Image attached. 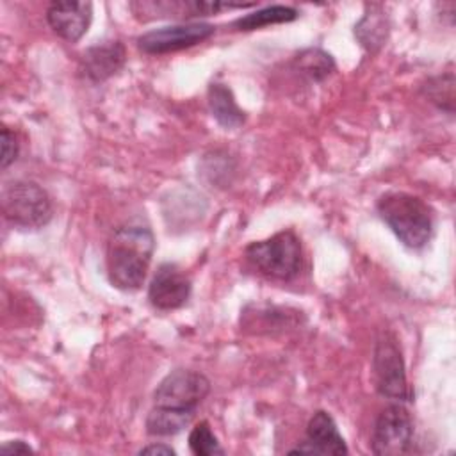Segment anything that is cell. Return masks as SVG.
I'll use <instances>...</instances> for the list:
<instances>
[{
	"instance_id": "obj_1",
	"label": "cell",
	"mask_w": 456,
	"mask_h": 456,
	"mask_svg": "<svg viewBox=\"0 0 456 456\" xmlns=\"http://www.w3.org/2000/svg\"><path fill=\"white\" fill-rule=\"evenodd\" d=\"M155 249L153 232L144 224H125L107 242V276L119 290H137L148 273Z\"/></svg>"
},
{
	"instance_id": "obj_2",
	"label": "cell",
	"mask_w": 456,
	"mask_h": 456,
	"mask_svg": "<svg viewBox=\"0 0 456 456\" xmlns=\"http://www.w3.org/2000/svg\"><path fill=\"white\" fill-rule=\"evenodd\" d=\"M378 214L394 235L410 249L424 248L433 235L431 208L408 192H385L376 203Z\"/></svg>"
},
{
	"instance_id": "obj_3",
	"label": "cell",
	"mask_w": 456,
	"mask_h": 456,
	"mask_svg": "<svg viewBox=\"0 0 456 456\" xmlns=\"http://www.w3.org/2000/svg\"><path fill=\"white\" fill-rule=\"evenodd\" d=\"M4 217L16 228L39 230L52 221L53 207L48 192L32 180L7 182L2 189Z\"/></svg>"
},
{
	"instance_id": "obj_4",
	"label": "cell",
	"mask_w": 456,
	"mask_h": 456,
	"mask_svg": "<svg viewBox=\"0 0 456 456\" xmlns=\"http://www.w3.org/2000/svg\"><path fill=\"white\" fill-rule=\"evenodd\" d=\"M248 262L273 280H292L301 267V242L292 230H281L246 246Z\"/></svg>"
},
{
	"instance_id": "obj_5",
	"label": "cell",
	"mask_w": 456,
	"mask_h": 456,
	"mask_svg": "<svg viewBox=\"0 0 456 456\" xmlns=\"http://www.w3.org/2000/svg\"><path fill=\"white\" fill-rule=\"evenodd\" d=\"M372 374L374 387L379 395L397 403L410 401L411 392L406 381L404 360L397 346V338L390 331H383L376 340L372 356Z\"/></svg>"
},
{
	"instance_id": "obj_6",
	"label": "cell",
	"mask_w": 456,
	"mask_h": 456,
	"mask_svg": "<svg viewBox=\"0 0 456 456\" xmlns=\"http://www.w3.org/2000/svg\"><path fill=\"white\" fill-rule=\"evenodd\" d=\"M210 392V381L198 370L175 369L162 378L153 392V406L196 411Z\"/></svg>"
},
{
	"instance_id": "obj_7",
	"label": "cell",
	"mask_w": 456,
	"mask_h": 456,
	"mask_svg": "<svg viewBox=\"0 0 456 456\" xmlns=\"http://www.w3.org/2000/svg\"><path fill=\"white\" fill-rule=\"evenodd\" d=\"M411 440L413 420L410 411L401 403L388 404L385 410H381L372 428V452L379 456L404 454L408 452Z\"/></svg>"
},
{
	"instance_id": "obj_8",
	"label": "cell",
	"mask_w": 456,
	"mask_h": 456,
	"mask_svg": "<svg viewBox=\"0 0 456 456\" xmlns=\"http://www.w3.org/2000/svg\"><path fill=\"white\" fill-rule=\"evenodd\" d=\"M214 32H216V27L205 21L166 25L139 36L137 46L144 53L162 55V53L178 52V50L200 45L205 39H208Z\"/></svg>"
},
{
	"instance_id": "obj_9",
	"label": "cell",
	"mask_w": 456,
	"mask_h": 456,
	"mask_svg": "<svg viewBox=\"0 0 456 456\" xmlns=\"http://www.w3.org/2000/svg\"><path fill=\"white\" fill-rule=\"evenodd\" d=\"M191 290V278L176 264L164 262L157 267L150 281L148 299L157 310H176L187 303Z\"/></svg>"
},
{
	"instance_id": "obj_10",
	"label": "cell",
	"mask_w": 456,
	"mask_h": 456,
	"mask_svg": "<svg viewBox=\"0 0 456 456\" xmlns=\"http://www.w3.org/2000/svg\"><path fill=\"white\" fill-rule=\"evenodd\" d=\"M347 454L349 449L340 435L335 419L324 411H315L306 426V440L290 449L289 454Z\"/></svg>"
},
{
	"instance_id": "obj_11",
	"label": "cell",
	"mask_w": 456,
	"mask_h": 456,
	"mask_svg": "<svg viewBox=\"0 0 456 456\" xmlns=\"http://www.w3.org/2000/svg\"><path fill=\"white\" fill-rule=\"evenodd\" d=\"M93 20V4L77 0L52 2L46 9V21L50 28L62 39L75 43L89 28Z\"/></svg>"
},
{
	"instance_id": "obj_12",
	"label": "cell",
	"mask_w": 456,
	"mask_h": 456,
	"mask_svg": "<svg viewBox=\"0 0 456 456\" xmlns=\"http://www.w3.org/2000/svg\"><path fill=\"white\" fill-rule=\"evenodd\" d=\"M126 61L125 45L118 39L89 46L80 59V71L91 82H103L116 75Z\"/></svg>"
},
{
	"instance_id": "obj_13",
	"label": "cell",
	"mask_w": 456,
	"mask_h": 456,
	"mask_svg": "<svg viewBox=\"0 0 456 456\" xmlns=\"http://www.w3.org/2000/svg\"><path fill=\"white\" fill-rule=\"evenodd\" d=\"M208 109L212 118L223 126V128H239L244 125L246 121V114L244 110L237 105L235 96L232 93V89L224 84H210L208 93Z\"/></svg>"
},
{
	"instance_id": "obj_14",
	"label": "cell",
	"mask_w": 456,
	"mask_h": 456,
	"mask_svg": "<svg viewBox=\"0 0 456 456\" xmlns=\"http://www.w3.org/2000/svg\"><path fill=\"white\" fill-rule=\"evenodd\" d=\"M196 411L153 406L146 417V433L151 436H173L183 431L194 419Z\"/></svg>"
},
{
	"instance_id": "obj_15",
	"label": "cell",
	"mask_w": 456,
	"mask_h": 456,
	"mask_svg": "<svg viewBox=\"0 0 456 456\" xmlns=\"http://www.w3.org/2000/svg\"><path fill=\"white\" fill-rule=\"evenodd\" d=\"M387 34L388 21L379 5H370V12H365V16L354 25V36L369 52H376L385 43Z\"/></svg>"
},
{
	"instance_id": "obj_16",
	"label": "cell",
	"mask_w": 456,
	"mask_h": 456,
	"mask_svg": "<svg viewBox=\"0 0 456 456\" xmlns=\"http://www.w3.org/2000/svg\"><path fill=\"white\" fill-rule=\"evenodd\" d=\"M299 16V12L294 7L289 5H269L256 9L255 12H249L246 16H240L233 21V27L237 30H256L267 25L274 23H289L294 21Z\"/></svg>"
},
{
	"instance_id": "obj_17",
	"label": "cell",
	"mask_w": 456,
	"mask_h": 456,
	"mask_svg": "<svg viewBox=\"0 0 456 456\" xmlns=\"http://www.w3.org/2000/svg\"><path fill=\"white\" fill-rule=\"evenodd\" d=\"M294 66L296 69L308 77L310 80L317 82V80H322L326 78L333 69H335V62L331 59L330 53L319 50V48H308V50H303L296 61H294Z\"/></svg>"
},
{
	"instance_id": "obj_18",
	"label": "cell",
	"mask_w": 456,
	"mask_h": 456,
	"mask_svg": "<svg viewBox=\"0 0 456 456\" xmlns=\"http://www.w3.org/2000/svg\"><path fill=\"white\" fill-rule=\"evenodd\" d=\"M429 102H433L438 109L452 114L454 110V75L445 73L433 77L422 87Z\"/></svg>"
},
{
	"instance_id": "obj_19",
	"label": "cell",
	"mask_w": 456,
	"mask_h": 456,
	"mask_svg": "<svg viewBox=\"0 0 456 456\" xmlns=\"http://www.w3.org/2000/svg\"><path fill=\"white\" fill-rule=\"evenodd\" d=\"M189 449L196 456L224 454V449L221 447L217 436L214 435L207 420H201L200 424H196L189 433Z\"/></svg>"
},
{
	"instance_id": "obj_20",
	"label": "cell",
	"mask_w": 456,
	"mask_h": 456,
	"mask_svg": "<svg viewBox=\"0 0 456 456\" xmlns=\"http://www.w3.org/2000/svg\"><path fill=\"white\" fill-rule=\"evenodd\" d=\"M0 142H2V150H0V155H2V157H0V166H2V169H5V167H9V166L18 159L20 146H18L16 135H14L7 126L2 128Z\"/></svg>"
},
{
	"instance_id": "obj_21",
	"label": "cell",
	"mask_w": 456,
	"mask_h": 456,
	"mask_svg": "<svg viewBox=\"0 0 456 456\" xmlns=\"http://www.w3.org/2000/svg\"><path fill=\"white\" fill-rule=\"evenodd\" d=\"M34 449L25 440H9L0 447V454L14 456V454H32Z\"/></svg>"
},
{
	"instance_id": "obj_22",
	"label": "cell",
	"mask_w": 456,
	"mask_h": 456,
	"mask_svg": "<svg viewBox=\"0 0 456 456\" xmlns=\"http://www.w3.org/2000/svg\"><path fill=\"white\" fill-rule=\"evenodd\" d=\"M139 454H162V456H175L176 451L167 444H150L139 449Z\"/></svg>"
}]
</instances>
